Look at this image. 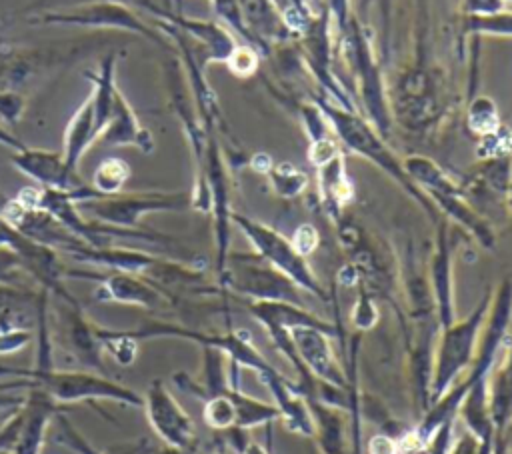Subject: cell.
Listing matches in <instances>:
<instances>
[{
  "label": "cell",
  "instance_id": "obj_10",
  "mask_svg": "<svg viewBox=\"0 0 512 454\" xmlns=\"http://www.w3.org/2000/svg\"><path fill=\"white\" fill-rule=\"evenodd\" d=\"M62 318L66 324V340L68 348L74 352L78 362L86 370L102 372L104 374V364H102V346L96 334V324H92L84 312L80 302L68 304L62 302Z\"/></svg>",
  "mask_w": 512,
  "mask_h": 454
},
{
  "label": "cell",
  "instance_id": "obj_4",
  "mask_svg": "<svg viewBox=\"0 0 512 454\" xmlns=\"http://www.w3.org/2000/svg\"><path fill=\"white\" fill-rule=\"evenodd\" d=\"M186 204L184 194L168 192H120L114 196H98L78 204L80 212L98 222L138 230L140 218L152 212L180 210Z\"/></svg>",
  "mask_w": 512,
  "mask_h": 454
},
{
  "label": "cell",
  "instance_id": "obj_2",
  "mask_svg": "<svg viewBox=\"0 0 512 454\" xmlns=\"http://www.w3.org/2000/svg\"><path fill=\"white\" fill-rule=\"evenodd\" d=\"M62 406L32 380L24 402L0 426L2 454H40L44 448L50 422L60 414Z\"/></svg>",
  "mask_w": 512,
  "mask_h": 454
},
{
  "label": "cell",
  "instance_id": "obj_9",
  "mask_svg": "<svg viewBox=\"0 0 512 454\" xmlns=\"http://www.w3.org/2000/svg\"><path fill=\"white\" fill-rule=\"evenodd\" d=\"M288 336L296 356L300 358V362L306 366L308 372H314L318 378L334 386L346 384L344 374L330 352L324 330L314 326H294V328H288Z\"/></svg>",
  "mask_w": 512,
  "mask_h": 454
},
{
  "label": "cell",
  "instance_id": "obj_15",
  "mask_svg": "<svg viewBox=\"0 0 512 454\" xmlns=\"http://www.w3.org/2000/svg\"><path fill=\"white\" fill-rule=\"evenodd\" d=\"M96 334L102 346V352H106L118 366H132L138 356L140 340L134 336L132 330H114L104 328L96 324Z\"/></svg>",
  "mask_w": 512,
  "mask_h": 454
},
{
  "label": "cell",
  "instance_id": "obj_18",
  "mask_svg": "<svg viewBox=\"0 0 512 454\" xmlns=\"http://www.w3.org/2000/svg\"><path fill=\"white\" fill-rule=\"evenodd\" d=\"M26 108V100L16 90L0 88V118L6 124H16Z\"/></svg>",
  "mask_w": 512,
  "mask_h": 454
},
{
  "label": "cell",
  "instance_id": "obj_3",
  "mask_svg": "<svg viewBox=\"0 0 512 454\" xmlns=\"http://www.w3.org/2000/svg\"><path fill=\"white\" fill-rule=\"evenodd\" d=\"M34 24H60V26H80V28H106L122 30L130 34H140L152 42H160L158 30H152L128 4L114 0H92L72 4L68 8L48 10L44 8L34 18Z\"/></svg>",
  "mask_w": 512,
  "mask_h": 454
},
{
  "label": "cell",
  "instance_id": "obj_6",
  "mask_svg": "<svg viewBox=\"0 0 512 454\" xmlns=\"http://www.w3.org/2000/svg\"><path fill=\"white\" fill-rule=\"evenodd\" d=\"M142 400L146 418L156 436L166 444V448L190 452L196 444L194 422L176 402L164 380L154 378L148 384Z\"/></svg>",
  "mask_w": 512,
  "mask_h": 454
},
{
  "label": "cell",
  "instance_id": "obj_23",
  "mask_svg": "<svg viewBox=\"0 0 512 454\" xmlns=\"http://www.w3.org/2000/svg\"><path fill=\"white\" fill-rule=\"evenodd\" d=\"M242 454H264V452H262V448L256 442H246Z\"/></svg>",
  "mask_w": 512,
  "mask_h": 454
},
{
  "label": "cell",
  "instance_id": "obj_24",
  "mask_svg": "<svg viewBox=\"0 0 512 454\" xmlns=\"http://www.w3.org/2000/svg\"><path fill=\"white\" fill-rule=\"evenodd\" d=\"M46 4H48V0H34V2H32V4L26 8V10H34V12H36V10L44 8Z\"/></svg>",
  "mask_w": 512,
  "mask_h": 454
},
{
  "label": "cell",
  "instance_id": "obj_17",
  "mask_svg": "<svg viewBox=\"0 0 512 454\" xmlns=\"http://www.w3.org/2000/svg\"><path fill=\"white\" fill-rule=\"evenodd\" d=\"M56 420H58V434H60V442H62V444H66L68 448H72V450L78 452V454H100V452L86 440V436H84L78 428L72 426V422H70L62 412L56 416Z\"/></svg>",
  "mask_w": 512,
  "mask_h": 454
},
{
  "label": "cell",
  "instance_id": "obj_16",
  "mask_svg": "<svg viewBox=\"0 0 512 454\" xmlns=\"http://www.w3.org/2000/svg\"><path fill=\"white\" fill-rule=\"evenodd\" d=\"M512 418V348L506 358V366L496 374L492 384V400H490V420L496 422L498 428H504Z\"/></svg>",
  "mask_w": 512,
  "mask_h": 454
},
{
  "label": "cell",
  "instance_id": "obj_8",
  "mask_svg": "<svg viewBox=\"0 0 512 454\" xmlns=\"http://www.w3.org/2000/svg\"><path fill=\"white\" fill-rule=\"evenodd\" d=\"M480 318H482V310H478L470 320H466L458 326L444 328L446 332L440 340L436 372H434V380H432V398L434 400H438L446 394L454 376H458L460 370L472 360V350H474Z\"/></svg>",
  "mask_w": 512,
  "mask_h": 454
},
{
  "label": "cell",
  "instance_id": "obj_20",
  "mask_svg": "<svg viewBox=\"0 0 512 454\" xmlns=\"http://www.w3.org/2000/svg\"><path fill=\"white\" fill-rule=\"evenodd\" d=\"M32 338V330H0V356L26 348Z\"/></svg>",
  "mask_w": 512,
  "mask_h": 454
},
{
  "label": "cell",
  "instance_id": "obj_13",
  "mask_svg": "<svg viewBox=\"0 0 512 454\" xmlns=\"http://www.w3.org/2000/svg\"><path fill=\"white\" fill-rule=\"evenodd\" d=\"M96 138H100V132L96 128L92 100H90V96H86V100L74 110L72 118L68 120L66 130H64L62 156L70 170H74V172L78 170L84 152L96 142Z\"/></svg>",
  "mask_w": 512,
  "mask_h": 454
},
{
  "label": "cell",
  "instance_id": "obj_1",
  "mask_svg": "<svg viewBox=\"0 0 512 454\" xmlns=\"http://www.w3.org/2000/svg\"><path fill=\"white\" fill-rule=\"evenodd\" d=\"M48 292L40 290V306L36 320V364L28 370V378L40 384L50 398L60 404L76 402H116L128 408H142V396L94 370H60L52 362V340L48 330Z\"/></svg>",
  "mask_w": 512,
  "mask_h": 454
},
{
  "label": "cell",
  "instance_id": "obj_22",
  "mask_svg": "<svg viewBox=\"0 0 512 454\" xmlns=\"http://www.w3.org/2000/svg\"><path fill=\"white\" fill-rule=\"evenodd\" d=\"M0 146H6V148H10V150H20V148H24L26 144H24L16 134H12L8 128H4V126L0 124Z\"/></svg>",
  "mask_w": 512,
  "mask_h": 454
},
{
  "label": "cell",
  "instance_id": "obj_21",
  "mask_svg": "<svg viewBox=\"0 0 512 454\" xmlns=\"http://www.w3.org/2000/svg\"><path fill=\"white\" fill-rule=\"evenodd\" d=\"M314 244H316V234H314V230L310 228V226H302L300 230H298V236H296V242H294V250L298 252V254H306V252H310L312 248H314Z\"/></svg>",
  "mask_w": 512,
  "mask_h": 454
},
{
  "label": "cell",
  "instance_id": "obj_25",
  "mask_svg": "<svg viewBox=\"0 0 512 454\" xmlns=\"http://www.w3.org/2000/svg\"><path fill=\"white\" fill-rule=\"evenodd\" d=\"M214 454H216V452H214ZM218 454H222V452H218Z\"/></svg>",
  "mask_w": 512,
  "mask_h": 454
},
{
  "label": "cell",
  "instance_id": "obj_19",
  "mask_svg": "<svg viewBox=\"0 0 512 454\" xmlns=\"http://www.w3.org/2000/svg\"><path fill=\"white\" fill-rule=\"evenodd\" d=\"M18 272H26L20 256L4 242H0V284H12Z\"/></svg>",
  "mask_w": 512,
  "mask_h": 454
},
{
  "label": "cell",
  "instance_id": "obj_11",
  "mask_svg": "<svg viewBox=\"0 0 512 454\" xmlns=\"http://www.w3.org/2000/svg\"><path fill=\"white\" fill-rule=\"evenodd\" d=\"M102 142L106 146H132L144 154L154 150V138L148 128H144L132 108V104L118 90L114 100L112 116L102 132Z\"/></svg>",
  "mask_w": 512,
  "mask_h": 454
},
{
  "label": "cell",
  "instance_id": "obj_12",
  "mask_svg": "<svg viewBox=\"0 0 512 454\" xmlns=\"http://www.w3.org/2000/svg\"><path fill=\"white\" fill-rule=\"evenodd\" d=\"M116 66H118V52H108L96 70H86V78L92 84L90 90V100H92V110H94V120L96 128L102 136L112 110H114V100L116 92L120 90L116 84Z\"/></svg>",
  "mask_w": 512,
  "mask_h": 454
},
{
  "label": "cell",
  "instance_id": "obj_5",
  "mask_svg": "<svg viewBox=\"0 0 512 454\" xmlns=\"http://www.w3.org/2000/svg\"><path fill=\"white\" fill-rule=\"evenodd\" d=\"M12 164L32 182H36V186L66 192L76 204L98 198L96 190L90 184L82 182L76 172L66 166L62 152L24 146L20 150H14Z\"/></svg>",
  "mask_w": 512,
  "mask_h": 454
},
{
  "label": "cell",
  "instance_id": "obj_7",
  "mask_svg": "<svg viewBox=\"0 0 512 454\" xmlns=\"http://www.w3.org/2000/svg\"><path fill=\"white\" fill-rule=\"evenodd\" d=\"M92 278L98 282L94 298L98 302H114V304H128L140 308H156L164 302V294L144 276L120 272V270H106L98 272H76L64 270V278Z\"/></svg>",
  "mask_w": 512,
  "mask_h": 454
},
{
  "label": "cell",
  "instance_id": "obj_14",
  "mask_svg": "<svg viewBox=\"0 0 512 454\" xmlns=\"http://www.w3.org/2000/svg\"><path fill=\"white\" fill-rule=\"evenodd\" d=\"M130 164L124 158L108 156L98 162L92 174L90 186L96 190L98 196H114L120 194L130 180Z\"/></svg>",
  "mask_w": 512,
  "mask_h": 454
}]
</instances>
